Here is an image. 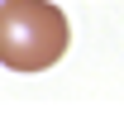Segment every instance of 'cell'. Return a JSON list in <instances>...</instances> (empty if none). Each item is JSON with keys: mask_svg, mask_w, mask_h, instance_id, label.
Returning a JSON list of instances; mask_svg holds the SVG:
<instances>
[{"mask_svg": "<svg viewBox=\"0 0 124 115\" xmlns=\"http://www.w3.org/2000/svg\"><path fill=\"white\" fill-rule=\"evenodd\" d=\"M72 24L53 0H0V67L48 72L67 58Z\"/></svg>", "mask_w": 124, "mask_h": 115, "instance_id": "1", "label": "cell"}]
</instances>
